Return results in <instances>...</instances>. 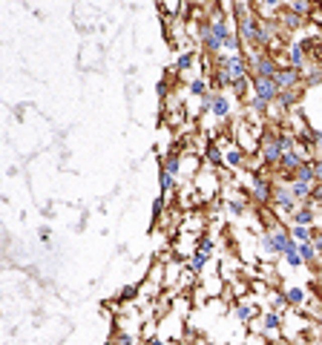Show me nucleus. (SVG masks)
Segmentation results:
<instances>
[{
    "label": "nucleus",
    "instance_id": "1",
    "mask_svg": "<svg viewBox=\"0 0 322 345\" xmlns=\"http://www.w3.org/2000/svg\"><path fill=\"white\" fill-rule=\"evenodd\" d=\"M299 244L293 242L291 230H285L282 224H273V227H268V230H262V250L268 256H285L291 253V250H296Z\"/></svg>",
    "mask_w": 322,
    "mask_h": 345
},
{
    "label": "nucleus",
    "instance_id": "2",
    "mask_svg": "<svg viewBox=\"0 0 322 345\" xmlns=\"http://www.w3.org/2000/svg\"><path fill=\"white\" fill-rule=\"evenodd\" d=\"M248 63H251V69L256 72L253 78H276V72H279V66H276V58L273 55H268V52H251L248 55Z\"/></svg>",
    "mask_w": 322,
    "mask_h": 345
},
{
    "label": "nucleus",
    "instance_id": "3",
    "mask_svg": "<svg viewBox=\"0 0 322 345\" xmlns=\"http://www.w3.org/2000/svg\"><path fill=\"white\" fill-rule=\"evenodd\" d=\"M282 147H279V135L276 132H265L262 135V164L265 167H279V161H282Z\"/></svg>",
    "mask_w": 322,
    "mask_h": 345
},
{
    "label": "nucleus",
    "instance_id": "4",
    "mask_svg": "<svg viewBox=\"0 0 322 345\" xmlns=\"http://www.w3.org/2000/svg\"><path fill=\"white\" fill-rule=\"evenodd\" d=\"M219 66L227 69V75H230L233 81L251 78V63H248V58H242V55H224V58H219Z\"/></svg>",
    "mask_w": 322,
    "mask_h": 345
},
{
    "label": "nucleus",
    "instance_id": "5",
    "mask_svg": "<svg viewBox=\"0 0 322 345\" xmlns=\"http://www.w3.org/2000/svg\"><path fill=\"white\" fill-rule=\"evenodd\" d=\"M273 81H276L279 92H282V90H296V87L305 81V72L288 63V66H279V72H276V78H273Z\"/></svg>",
    "mask_w": 322,
    "mask_h": 345
},
{
    "label": "nucleus",
    "instance_id": "6",
    "mask_svg": "<svg viewBox=\"0 0 322 345\" xmlns=\"http://www.w3.org/2000/svg\"><path fill=\"white\" fill-rule=\"evenodd\" d=\"M253 83V95L256 98H262L265 104H276V98H279V87H276V81H271V78H251Z\"/></svg>",
    "mask_w": 322,
    "mask_h": 345
},
{
    "label": "nucleus",
    "instance_id": "7",
    "mask_svg": "<svg viewBox=\"0 0 322 345\" xmlns=\"http://www.w3.org/2000/svg\"><path fill=\"white\" fill-rule=\"evenodd\" d=\"M251 196H253V202H259V204L273 202V184L268 182L265 176L253 172V176H251Z\"/></svg>",
    "mask_w": 322,
    "mask_h": 345
},
{
    "label": "nucleus",
    "instance_id": "8",
    "mask_svg": "<svg viewBox=\"0 0 322 345\" xmlns=\"http://www.w3.org/2000/svg\"><path fill=\"white\" fill-rule=\"evenodd\" d=\"M273 204L279 207L282 213H288V216L296 213V199L291 196V187H282V184H276V187H273Z\"/></svg>",
    "mask_w": 322,
    "mask_h": 345
},
{
    "label": "nucleus",
    "instance_id": "9",
    "mask_svg": "<svg viewBox=\"0 0 322 345\" xmlns=\"http://www.w3.org/2000/svg\"><path fill=\"white\" fill-rule=\"evenodd\" d=\"M199 38H201V46H204V49L210 52V55H213V52H219V49H221V41H216V35H213L210 18L199 23Z\"/></svg>",
    "mask_w": 322,
    "mask_h": 345
},
{
    "label": "nucleus",
    "instance_id": "10",
    "mask_svg": "<svg viewBox=\"0 0 322 345\" xmlns=\"http://www.w3.org/2000/svg\"><path fill=\"white\" fill-rule=\"evenodd\" d=\"M302 164H305V158H302V152H285V155H282V161H279V167H276V170H282L285 172V176H288V179H293V176H296V170H299Z\"/></svg>",
    "mask_w": 322,
    "mask_h": 345
},
{
    "label": "nucleus",
    "instance_id": "11",
    "mask_svg": "<svg viewBox=\"0 0 322 345\" xmlns=\"http://www.w3.org/2000/svg\"><path fill=\"white\" fill-rule=\"evenodd\" d=\"M210 247H213V244L207 242V239H201L199 247L193 250V256H190V271H193V274H199L201 268L207 265V259H210Z\"/></svg>",
    "mask_w": 322,
    "mask_h": 345
},
{
    "label": "nucleus",
    "instance_id": "12",
    "mask_svg": "<svg viewBox=\"0 0 322 345\" xmlns=\"http://www.w3.org/2000/svg\"><path fill=\"white\" fill-rule=\"evenodd\" d=\"M288 61H291V66H296V69L305 72V61H308V43H291V46H288Z\"/></svg>",
    "mask_w": 322,
    "mask_h": 345
},
{
    "label": "nucleus",
    "instance_id": "13",
    "mask_svg": "<svg viewBox=\"0 0 322 345\" xmlns=\"http://www.w3.org/2000/svg\"><path fill=\"white\" fill-rule=\"evenodd\" d=\"M291 219H293V224H302V227H311V224H313V219H316V213H313V204H308V202H305V204L299 207V210H296V213L291 216Z\"/></svg>",
    "mask_w": 322,
    "mask_h": 345
},
{
    "label": "nucleus",
    "instance_id": "14",
    "mask_svg": "<svg viewBox=\"0 0 322 345\" xmlns=\"http://www.w3.org/2000/svg\"><path fill=\"white\" fill-rule=\"evenodd\" d=\"M276 104H279L282 110H291V107H296V104H299V90H282L279 98H276Z\"/></svg>",
    "mask_w": 322,
    "mask_h": 345
},
{
    "label": "nucleus",
    "instance_id": "15",
    "mask_svg": "<svg viewBox=\"0 0 322 345\" xmlns=\"http://www.w3.org/2000/svg\"><path fill=\"white\" fill-rule=\"evenodd\" d=\"M276 15H279V23L285 26V29H299L302 26V18L299 15H293L291 9H279Z\"/></svg>",
    "mask_w": 322,
    "mask_h": 345
},
{
    "label": "nucleus",
    "instance_id": "16",
    "mask_svg": "<svg viewBox=\"0 0 322 345\" xmlns=\"http://www.w3.org/2000/svg\"><path fill=\"white\" fill-rule=\"evenodd\" d=\"M311 190L313 184H305V182H291V196L296 202H308L311 199Z\"/></svg>",
    "mask_w": 322,
    "mask_h": 345
},
{
    "label": "nucleus",
    "instance_id": "17",
    "mask_svg": "<svg viewBox=\"0 0 322 345\" xmlns=\"http://www.w3.org/2000/svg\"><path fill=\"white\" fill-rule=\"evenodd\" d=\"M213 115H216V118H227V115H230V101H227V95L216 92V101H213Z\"/></svg>",
    "mask_w": 322,
    "mask_h": 345
},
{
    "label": "nucleus",
    "instance_id": "18",
    "mask_svg": "<svg viewBox=\"0 0 322 345\" xmlns=\"http://www.w3.org/2000/svg\"><path fill=\"white\" fill-rule=\"evenodd\" d=\"M245 164V150H239V147H230V150L224 152V167H242Z\"/></svg>",
    "mask_w": 322,
    "mask_h": 345
},
{
    "label": "nucleus",
    "instance_id": "19",
    "mask_svg": "<svg viewBox=\"0 0 322 345\" xmlns=\"http://www.w3.org/2000/svg\"><path fill=\"white\" fill-rule=\"evenodd\" d=\"M293 182H305V184H316V176H313V164L311 161H305L296 170V176H293Z\"/></svg>",
    "mask_w": 322,
    "mask_h": 345
},
{
    "label": "nucleus",
    "instance_id": "20",
    "mask_svg": "<svg viewBox=\"0 0 322 345\" xmlns=\"http://www.w3.org/2000/svg\"><path fill=\"white\" fill-rule=\"evenodd\" d=\"M262 325H265V331H268V334H279L282 316L276 314V311H268V314H265V319H262Z\"/></svg>",
    "mask_w": 322,
    "mask_h": 345
},
{
    "label": "nucleus",
    "instance_id": "21",
    "mask_svg": "<svg viewBox=\"0 0 322 345\" xmlns=\"http://www.w3.org/2000/svg\"><path fill=\"white\" fill-rule=\"evenodd\" d=\"M291 236H293V242H296V244L311 242V239H313V227H302V224H293V227H291Z\"/></svg>",
    "mask_w": 322,
    "mask_h": 345
},
{
    "label": "nucleus",
    "instance_id": "22",
    "mask_svg": "<svg viewBox=\"0 0 322 345\" xmlns=\"http://www.w3.org/2000/svg\"><path fill=\"white\" fill-rule=\"evenodd\" d=\"M299 256H302V262L305 265H313L316 262V256H319V250L313 247V242H302L299 244Z\"/></svg>",
    "mask_w": 322,
    "mask_h": 345
},
{
    "label": "nucleus",
    "instance_id": "23",
    "mask_svg": "<svg viewBox=\"0 0 322 345\" xmlns=\"http://www.w3.org/2000/svg\"><path fill=\"white\" fill-rule=\"evenodd\" d=\"M161 170H164V172H170L173 179H179V172H181V158L176 155V152H173V155H167V158H164V167H161Z\"/></svg>",
    "mask_w": 322,
    "mask_h": 345
},
{
    "label": "nucleus",
    "instance_id": "24",
    "mask_svg": "<svg viewBox=\"0 0 322 345\" xmlns=\"http://www.w3.org/2000/svg\"><path fill=\"white\" fill-rule=\"evenodd\" d=\"M288 9H291L293 15H299V18H308V15H313V6H311V3H305V0H293Z\"/></svg>",
    "mask_w": 322,
    "mask_h": 345
},
{
    "label": "nucleus",
    "instance_id": "25",
    "mask_svg": "<svg viewBox=\"0 0 322 345\" xmlns=\"http://www.w3.org/2000/svg\"><path fill=\"white\" fill-rule=\"evenodd\" d=\"M204 158H207V161H210L213 167H219V164H224V155L219 152V147H216V144H210V147L204 150Z\"/></svg>",
    "mask_w": 322,
    "mask_h": 345
},
{
    "label": "nucleus",
    "instance_id": "26",
    "mask_svg": "<svg viewBox=\"0 0 322 345\" xmlns=\"http://www.w3.org/2000/svg\"><path fill=\"white\" fill-rule=\"evenodd\" d=\"M248 107H251L256 115H268V110H271V104H265L262 98H256V95H251V98H248Z\"/></svg>",
    "mask_w": 322,
    "mask_h": 345
},
{
    "label": "nucleus",
    "instance_id": "27",
    "mask_svg": "<svg viewBox=\"0 0 322 345\" xmlns=\"http://www.w3.org/2000/svg\"><path fill=\"white\" fill-rule=\"evenodd\" d=\"M158 182H161V193H164V196H167V193H173V187H176V179H173L170 172L158 170Z\"/></svg>",
    "mask_w": 322,
    "mask_h": 345
},
{
    "label": "nucleus",
    "instance_id": "28",
    "mask_svg": "<svg viewBox=\"0 0 322 345\" xmlns=\"http://www.w3.org/2000/svg\"><path fill=\"white\" fill-rule=\"evenodd\" d=\"M322 81V66H311L305 69V87H313V83Z\"/></svg>",
    "mask_w": 322,
    "mask_h": 345
},
{
    "label": "nucleus",
    "instance_id": "29",
    "mask_svg": "<svg viewBox=\"0 0 322 345\" xmlns=\"http://www.w3.org/2000/svg\"><path fill=\"white\" fill-rule=\"evenodd\" d=\"M288 305H291V302H288V296H285V294H273V296H271V311H276V314H279V311H285Z\"/></svg>",
    "mask_w": 322,
    "mask_h": 345
},
{
    "label": "nucleus",
    "instance_id": "30",
    "mask_svg": "<svg viewBox=\"0 0 322 345\" xmlns=\"http://www.w3.org/2000/svg\"><path fill=\"white\" fill-rule=\"evenodd\" d=\"M285 296H288V302H291V305H302V302H305V291H302V288H288Z\"/></svg>",
    "mask_w": 322,
    "mask_h": 345
},
{
    "label": "nucleus",
    "instance_id": "31",
    "mask_svg": "<svg viewBox=\"0 0 322 345\" xmlns=\"http://www.w3.org/2000/svg\"><path fill=\"white\" fill-rule=\"evenodd\" d=\"M190 66H193V52H181L179 61H176V69L184 72V69H190Z\"/></svg>",
    "mask_w": 322,
    "mask_h": 345
},
{
    "label": "nucleus",
    "instance_id": "32",
    "mask_svg": "<svg viewBox=\"0 0 322 345\" xmlns=\"http://www.w3.org/2000/svg\"><path fill=\"white\" fill-rule=\"evenodd\" d=\"M190 92H193V95H207L210 90H207V83L201 81V78H196V81L190 83Z\"/></svg>",
    "mask_w": 322,
    "mask_h": 345
},
{
    "label": "nucleus",
    "instance_id": "33",
    "mask_svg": "<svg viewBox=\"0 0 322 345\" xmlns=\"http://www.w3.org/2000/svg\"><path fill=\"white\" fill-rule=\"evenodd\" d=\"M236 316H239L242 322H248V319L253 316V308L251 305H236Z\"/></svg>",
    "mask_w": 322,
    "mask_h": 345
},
{
    "label": "nucleus",
    "instance_id": "34",
    "mask_svg": "<svg viewBox=\"0 0 322 345\" xmlns=\"http://www.w3.org/2000/svg\"><path fill=\"white\" fill-rule=\"evenodd\" d=\"M285 259H288V265H291V268H302V256H299V247H296V250H291V253H285Z\"/></svg>",
    "mask_w": 322,
    "mask_h": 345
},
{
    "label": "nucleus",
    "instance_id": "35",
    "mask_svg": "<svg viewBox=\"0 0 322 345\" xmlns=\"http://www.w3.org/2000/svg\"><path fill=\"white\" fill-rule=\"evenodd\" d=\"M213 101H216V92L201 95V112H213Z\"/></svg>",
    "mask_w": 322,
    "mask_h": 345
},
{
    "label": "nucleus",
    "instance_id": "36",
    "mask_svg": "<svg viewBox=\"0 0 322 345\" xmlns=\"http://www.w3.org/2000/svg\"><path fill=\"white\" fill-rule=\"evenodd\" d=\"M316 202H322V184H319V182L313 184V190H311V199H308V204H316Z\"/></svg>",
    "mask_w": 322,
    "mask_h": 345
},
{
    "label": "nucleus",
    "instance_id": "37",
    "mask_svg": "<svg viewBox=\"0 0 322 345\" xmlns=\"http://www.w3.org/2000/svg\"><path fill=\"white\" fill-rule=\"evenodd\" d=\"M227 210H230L233 216H242V213H245V204H242V202H227Z\"/></svg>",
    "mask_w": 322,
    "mask_h": 345
},
{
    "label": "nucleus",
    "instance_id": "38",
    "mask_svg": "<svg viewBox=\"0 0 322 345\" xmlns=\"http://www.w3.org/2000/svg\"><path fill=\"white\" fill-rule=\"evenodd\" d=\"M311 164H313V176H316V182L322 184V158H311Z\"/></svg>",
    "mask_w": 322,
    "mask_h": 345
},
{
    "label": "nucleus",
    "instance_id": "39",
    "mask_svg": "<svg viewBox=\"0 0 322 345\" xmlns=\"http://www.w3.org/2000/svg\"><path fill=\"white\" fill-rule=\"evenodd\" d=\"M161 210H164V196H158V199L152 202V216H161Z\"/></svg>",
    "mask_w": 322,
    "mask_h": 345
},
{
    "label": "nucleus",
    "instance_id": "40",
    "mask_svg": "<svg viewBox=\"0 0 322 345\" xmlns=\"http://www.w3.org/2000/svg\"><path fill=\"white\" fill-rule=\"evenodd\" d=\"M130 296H135V285H130V288L121 291V299H130Z\"/></svg>",
    "mask_w": 322,
    "mask_h": 345
},
{
    "label": "nucleus",
    "instance_id": "41",
    "mask_svg": "<svg viewBox=\"0 0 322 345\" xmlns=\"http://www.w3.org/2000/svg\"><path fill=\"white\" fill-rule=\"evenodd\" d=\"M118 345H135V339H132V336H127V334H121V336H118Z\"/></svg>",
    "mask_w": 322,
    "mask_h": 345
},
{
    "label": "nucleus",
    "instance_id": "42",
    "mask_svg": "<svg viewBox=\"0 0 322 345\" xmlns=\"http://www.w3.org/2000/svg\"><path fill=\"white\" fill-rule=\"evenodd\" d=\"M316 322H319V328H322V308H316Z\"/></svg>",
    "mask_w": 322,
    "mask_h": 345
},
{
    "label": "nucleus",
    "instance_id": "43",
    "mask_svg": "<svg viewBox=\"0 0 322 345\" xmlns=\"http://www.w3.org/2000/svg\"><path fill=\"white\" fill-rule=\"evenodd\" d=\"M147 345H161V342H158V339H150V342H147Z\"/></svg>",
    "mask_w": 322,
    "mask_h": 345
}]
</instances>
